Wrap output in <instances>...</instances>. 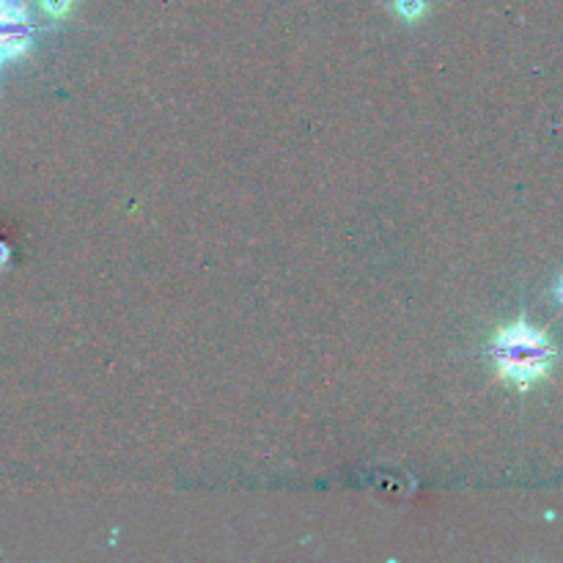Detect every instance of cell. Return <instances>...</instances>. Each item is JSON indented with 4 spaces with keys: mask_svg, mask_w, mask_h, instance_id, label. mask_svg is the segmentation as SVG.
<instances>
[{
    "mask_svg": "<svg viewBox=\"0 0 563 563\" xmlns=\"http://www.w3.org/2000/svg\"><path fill=\"white\" fill-rule=\"evenodd\" d=\"M555 344L544 330L533 328L526 319L511 322L509 328L495 335L493 357L498 374L520 388H531L533 383L544 379L555 363Z\"/></svg>",
    "mask_w": 563,
    "mask_h": 563,
    "instance_id": "cell-1",
    "label": "cell"
},
{
    "mask_svg": "<svg viewBox=\"0 0 563 563\" xmlns=\"http://www.w3.org/2000/svg\"><path fill=\"white\" fill-rule=\"evenodd\" d=\"M31 16L22 0H0V64L14 60L31 47Z\"/></svg>",
    "mask_w": 563,
    "mask_h": 563,
    "instance_id": "cell-2",
    "label": "cell"
},
{
    "mask_svg": "<svg viewBox=\"0 0 563 563\" xmlns=\"http://www.w3.org/2000/svg\"><path fill=\"white\" fill-rule=\"evenodd\" d=\"M396 9H399V14H405L407 20H412V16H418L423 11V0H396Z\"/></svg>",
    "mask_w": 563,
    "mask_h": 563,
    "instance_id": "cell-3",
    "label": "cell"
},
{
    "mask_svg": "<svg viewBox=\"0 0 563 563\" xmlns=\"http://www.w3.org/2000/svg\"><path fill=\"white\" fill-rule=\"evenodd\" d=\"M44 9H47L49 14L60 16L66 14V9H69V0H44Z\"/></svg>",
    "mask_w": 563,
    "mask_h": 563,
    "instance_id": "cell-4",
    "label": "cell"
},
{
    "mask_svg": "<svg viewBox=\"0 0 563 563\" xmlns=\"http://www.w3.org/2000/svg\"><path fill=\"white\" fill-rule=\"evenodd\" d=\"M5 258H9V251H5V247H3V245H0V264H3V262H5Z\"/></svg>",
    "mask_w": 563,
    "mask_h": 563,
    "instance_id": "cell-5",
    "label": "cell"
},
{
    "mask_svg": "<svg viewBox=\"0 0 563 563\" xmlns=\"http://www.w3.org/2000/svg\"><path fill=\"white\" fill-rule=\"evenodd\" d=\"M555 291H559V300L563 302V278L559 280V286H555Z\"/></svg>",
    "mask_w": 563,
    "mask_h": 563,
    "instance_id": "cell-6",
    "label": "cell"
}]
</instances>
